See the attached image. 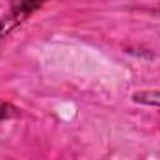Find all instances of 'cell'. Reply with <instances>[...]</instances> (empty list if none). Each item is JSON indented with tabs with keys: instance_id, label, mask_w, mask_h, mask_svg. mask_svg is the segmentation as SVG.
<instances>
[{
	"instance_id": "7a4b0ae2",
	"label": "cell",
	"mask_w": 160,
	"mask_h": 160,
	"mask_svg": "<svg viewBox=\"0 0 160 160\" xmlns=\"http://www.w3.org/2000/svg\"><path fill=\"white\" fill-rule=\"evenodd\" d=\"M11 114H13V108H11L9 104H6V102L0 101V121L6 119V118H9Z\"/></svg>"
},
{
	"instance_id": "6da1fadb",
	"label": "cell",
	"mask_w": 160,
	"mask_h": 160,
	"mask_svg": "<svg viewBox=\"0 0 160 160\" xmlns=\"http://www.w3.org/2000/svg\"><path fill=\"white\" fill-rule=\"evenodd\" d=\"M134 101L140 102V104L160 106V91H140V93H134Z\"/></svg>"
}]
</instances>
